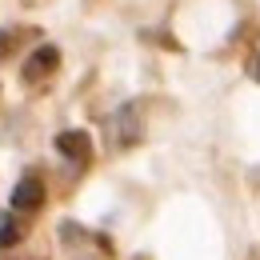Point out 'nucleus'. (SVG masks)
I'll list each match as a JSON object with an SVG mask.
<instances>
[{"label": "nucleus", "instance_id": "obj_1", "mask_svg": "<svg viewBox=\"0 0 260 260\" xmlns=\"http://www.w3.org/2000/svg\"><path fill=\"white\" fill-rule=\"evenodd\" d=\"M56 68H60V48H56V44H40V48H32V56L24 60L20 72H24V80H28V84H36V80L52 76Z\"/></svg>", "mask_w": 260, "mask_h": 260}, {"label": "nucleus", "instance_id": "obj_2", "mask_svg": "<svg viewBox=\"0 0 260 260\" xmlns=\"http://www.w3.org/2000/svg\"><path fill=\"white\" fill-rule=\"evenodd\" d=\"M56 148H60V156L72 164H88L92 160V136L80 128H64L60 136H56Z\"/></svg>", "mask_w": 260, "mask_h": 260}, {"label": "nucleus", "instance_id": "obj_3", "mask_svg": "<svg viewBox=\"0 0 260 260\" xmlns=\"http://www.w3.org/2000/svg\"><path fill=\"white\" fill-rule=\"evenodd\" d=\"M44 204V180L40 176H24L12 188V212H36Z\"/></svg>", "mask_w": 260, "mask_h": 260}, {"label": "nucleus", "instance_id": "obj_4", "mask_svg": "<svg viewBox=\"0 0 260 260\" xmlns=\"http://www.w3.org/2000/svg\"><path fill=\"white\" fill-rule=\"evenodd\" d=\"M140 132H144V124H140V104H136V100H128V104L116 112V136H120V144L128 148V144H136V140H140Z\"/></svg>", "mask_w": 260, "mask_h": 260}, {"label": "nucleus", "instance_id": "obj_5", "mask_svg": "<svg viewBox=\"0 0 260 260\" xmlns=\"http://www.w3.org/2000/svg\"><path fill=\"white\" fill-rule=\"evenodd\" d=\"M20 236H24V228L16 216H0V248H12V244H20Z\"/></svg>", "mask_w": 260, "mask_h": 260}, {"label": "nucleus", "instance_id": "obj_6", "mask_svg": "<svg viewBox=\"0 0 260 260\" xmlns=\"http://www.w3.org/2000/svg\"><path fill=\"white\" fill-rule=\"evenodd\" d=\"M8 48H12V36L4 32V28H0V60H4V56H8Z\"/></svg>", "mask_w": 260, "mask_h": 260}, {"label": "nucleus", "instance_id": "obj_7", "mask_svg": "<svg viewBox=\"0 0 260 260\" xmlns=\"http://www.w3.org/2000/svg\"><path fill=\"white\" fill-rule=\"evenodd\" d=\"M60 232H64V240H80V228H76V224H64Z\"/></svg>", "mask_w": 260, "mask_h": 260}, {"label": "nucleus", "instance_id": "obj_8", "mask_svg": "<svg viewBox=\"0 0 260 260\" xmlns=\"http://www.w3.org/2000/svg\"><path fill=\"white\" fill-rule=\"evenodd\" d=\"M256 80H260V60H256Z\"/></svg>", "mask_w": 260, "mask_h": 260}]
</instances>
